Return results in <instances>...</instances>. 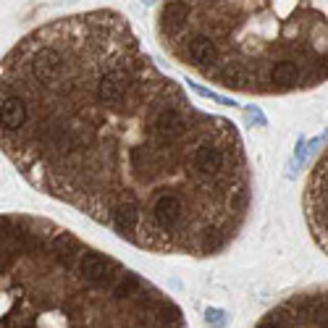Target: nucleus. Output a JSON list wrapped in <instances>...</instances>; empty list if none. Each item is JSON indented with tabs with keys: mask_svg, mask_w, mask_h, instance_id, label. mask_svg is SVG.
<instances>
[{
	"mask_svg": "<svg viewBox=\"0 0 328 328\" xmlns=\"http://www.w3.org/2000/svg\"><path fill=\"white\" fill-rule=\"evenodd\" d=\"M0 150L34 189L158 255L223 252L252 205L236 126L197 108L111 8L53 18L6 53Z\"/></svg>",
	"mask_w": 328,
	"mask_h": 328,
	"instance_id": "1",
	"label": "nucleus"
},
{
	"mask_svg": "<svg viewBox=\"0 0 328 328\" xmlns=\"http://www.w3.org/2000/svg\"><path fill=\"white\" fill-rule=\"evenodd\" d=\"M0 328H187L152 281L48 218L0 213Z\"/></svg>",
	"mask_w": 328,
	"mask_h": 328,
	"instance_id": "2",
	"label": "nucleus"
},
{
	"mask_svg": "<svg viewBox=\"0 0 328 328\" xmlns=\"http://www.w3.org/2000/svg\"><path fill=\"white\" fill-rule=\"evenodd\" d=\"M166 53L236 95H292L328 81V0H160Z\"/></svg>",
	"mask_w": 328,
	"mask_h": 328,
	"instance_id": "3",
	"label": "nucleus"
},
{
	"mask_svg": "<svg viewBox=\"0 0 328 328\" xmlns=\"http://www.w3.org/2000/svg\"><path fill=\"white\" fill-rule=\"evenodd\" d=\"M255 328H328V286L286 297L262 315Z\"/></svg>",
	"mask_w": 328,
	"mask_h": 328,
	"instance_id": "4",
	"label": "nucleus"
},
{
	"mask_svg": "<svg viewBox=\"0 0 328 328\" xmlns=\"http://www.w3.org/2000/svg\"><path fill=\"white\" fill-rule=\"evenodd\" d=\"M304 218L318 247L328 255V145L313 163L304 184Z\"/></svg>",
	"mask_w": 328,
	"mask_h": 328,
	"instance_id": "5",
	"label": "nucleus"
},
{
	"mask_svg": "<svg viewBox=\"0 0 328 328\" xmlns=\"http://www.w3.org/2000/svg\"><path fill=\"white\" fill-rule=\"evenodd\" d=\"M223 313L221 310H208V323H213V328H221L223 325Z\"/></svg>",
	"mask_w": 328,
	"mask_h": 328,
	"instance_id": "6",
	"label": "nucleus"
},
{
	"mask_svg": "<svg viewBox=\"0 0 328 328\" xmlns=\"http://www.w3.org/2000/svg\"><path fill=\"white\" fill-rule=\"evenodd\" d=\"M145 3H155V0H145Z\"/></svg>",
	"mask_w": 328,
	"mask_h": 328,
	"instance_id": "7",
	"label": "nucleus"
}]
</instances>
